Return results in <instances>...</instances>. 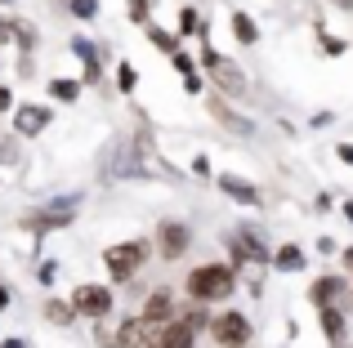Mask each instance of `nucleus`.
<instances>
[{"label":"nucleus","mask_w":353,"mask_h":348,"mask_svg":"<svg viewBox=\"0 0 353 348\" xmlns=\"http://www.w3.org/2000/svg\"><path fill=\"white\" fill-rule=\"evenodd\" d=\"M322 326H327L331 340H340V335H345V317H340L336 308H322Z\"/></svg>","instance_id":"obj_16"},{"label":"nucleus","mask_w":353,"mask_h":348,"mask_svg":"<svg viewBox=\"0 0 353 348\" xmlns=\"http://www.w3.org/2000/svg\"><path fill=\"white\" fill-rule=\"evenodd\" d=\"M157 246H161L165 259H179V254L188 250V228H183V224H161V232H157Z\"/></svg>","instance_id":"obj_7"},{"label":"nucleus","mask_w":353,"mask_h":348,"mask_svg":"<svg viewBox=\"0 0 353 348\" xmlns=\"http://www.w3.org/2000/svg\"><path fill=\"white\" fill-rule=\"evenodd\" d=\"M345 259H349V263H353V250H349V254H345Z\"/></svg>","instance_id":"obj_24"},{"label":"nucleus","mask_w":353,"mask_h":348,"mask_svg":"<svg viewBox=\"0 0 353 348\" xmlns=\"http://www.w3.org/2000/svg\"><path fill=\"white\" fill-rule=\"evenodd\" d=\"M206 67L215 72V80H219V89H224V94H241L246 76H241V67H237V63L219 58V54H206Z\"/></svg>","instance_id":"obj_5"},{"label":"nucleus","mask_w":353,"mask_h":348,"mask_svg":"<svg viewBox=\"0 0 353 348\" xmlns=\"http://www.w3.org/2000/svg\"><path fill=\"white\" fill-rule=\"evenodd\" d=\"M233 36H237V41H241V45H255V41H259V32H255V23H250V18H246V14H233Z\"/></svg>","instance_id":"obj_14"},{"label":"nucleus","mask_w":353,"mask_h":348,"mask_svg":"<svg viewBox=\"0 0 353 348\" xmlns=\"http://www.w3.org/2000/svg\"><path fill=\"white\" fill-rule=\"evenodd\" d=\"M210 331H215V340L228 344V348H246V340H250V322L241 313H224Z\"/></svg>","instance_id":"obj_4"},{"label":"nucleus","mask_w":353,"mask_h":348,"mask_svg":"<svg viewBox=\"0 0 353 348\" xmlns=\"http://www.w3.org/2000/svg\"><path fill=\"white\" fill-rule=\"evenodd\" d=\"M161 348H192V331H188V322H170V326H165Z\"/></svg>","instance_id":"obj_11"},{"label":"nucleus","mask_w":353,"mask_h":348,"mask_svg":"<svg viewBox=\"0 0 353 348\" xmlns=\"http://www.w3.org/2000/svg\"><path fill=\"white\" fill-rule=\"evenodd\" d=\"M121 89H134V67L130 63H121Z\"/></svg>","instance_id":"obj_20"},{"label":"nucleus","mask_w":353,"mask_h":348,"mask_svg":"<svg viewBox=\"0 0 353 348\" xmlns=\"http://www.w3.org/2000/svg\"><path fill=\"white\" fill-rule=\"evenodd\" d=\"M340 290H345V286H340L336 277H322V281H313V304H318V308H331V299H336Z\"/></svg>","instance_id":"obj_13"},{"label":"nucleus","mask_w":353,"mask_h":348,"mask_svg":"<svg viewBox=\"0 0 353 348\" xmlns=\"http://www.w3.org/2000/svg\"><path fill=\"white\" fill-rule=\"evenodd\" d=\"M45 121H50V112H41V107H23V112H18V130L23 134H41Z\"/></svg>","instance_id":"obj_12"},{"label":"nucleus","mask_w":353,"mask_h":348,"mask_svg":"<svg viewBox=\"0 0 353 348\" xmlns=\"http://www.w3.org/2000/svg\"><path fill=\"white\" fill-rule=\"evenodd\" d=\"M72 14L77 18H94V0H72Z\"/></svg>","instance_id":"obj_18"},{"label":"nucleus","mask_w":353,"mask_h":348,"mask_svg":"<svg viewBox=\"0 0 353 348\" xmlns=\"http://www.w3.org/2000/svg\"><path fill=\"white\" fill-rule=\"evenodd\" d=\"M340 161H349V166H353V143H345V148H340Z\"/></svg>","instance_id":"obj_22"},{"label":"nucleus","mask_w":353,"mask_h":348,"mask_svg":"<svg viewBox=\"0 0 353 348\" xmlns=\"http://www.w3.org/2000/svg\"><path fill=\"white\" fill-rule=\"evenodd\" d=\"M273 263H277V268H282V272H295V268H304V254L295 250V246H282Z\"/></svg>","instance_id":"obj_15"},{"label":"nucleus","mask_w":353,"mask_h":348,"mask_svg":"<svg viewBox=\"0 0 353 348\" xmlns=\"http://www.w3.org/2000/svg\"><path fill=\"white\" fill-rule=\"evenodd\" d=\"M219 188H224V192H228V197H237V201H246V206H255V201H259V192H255V188H250V183H246V179H237V174H224V179H219Z\"/></svg>","instance_id":"obj_9"},{"label":"nucleus","mask_w":353,"mask_h":348,"mask_svg":"<svg viewBox=\"0 0 353 348\" xmlns=\"http://www.w3.org/2000/svg\"><path fill=\"white\" fill-rule=\"evenodd\" d=\"M161 335H165V326H161V322H148V317H130V322L117 331V344H121V348H161Z\"/></svg>","instance_id":"obj_2"},{"label":"nucleus","mask_w":353,"mask_h":348,"mask_svg":"<svg viewBox=\"0 0 353 348\" xmlns=\"http://www.w3.org/2000/svg\"><path fill=\"white\" fill-rule=\"evenodd\" d=\"M188 295L197 304H210V299H228L233 295V272L224 263H210V268H197L188 277Z\"/></svg>","instance_id":"obj_1"},{"label":"nucleus","mask_w":353,"mask_h":348,"mask_svg":"<svg viewBox=\"0 0 353 348\" xmlns=\"http://www.w3.org/2000/svg\"><path fill=\"white\" fill-rule=\"evenodd\" d=\"M148 36H152V45H157V50H165V54H174V36H165V32H161V27H152V32H148Z\"/></svg>","instance_id":"obj_17"},{"label":"nucleus","mask_w":353,"mask_h":348,"mask_svg":"<svg viewBox=\"0 0 353 348\" xmlns=\"http://www.w3.org/2000/svg\"><path fill=\"white\" fill-rule=\"evenodd\" d=\"M143 254H148V246H143V241H125V246H112L103 259H108V272H112L117 281H125V277H134V272H139Z\"/></svg>","instance_id":"obj_3"},{"label":"nucleus","mask_w":353,"mask_h":348,"mask_svg":"<svg viewBox=\"0 0 353 348\" xmlns=\"http://www.w3.org/2000/svg\"><path fill=\"white\" fill-rule=\"evenodd\" d=\"M233 250H237V259H241V254H246V259H268V250H264V241H259V237L255 232H241L237 237V241H233Z\"/></svg>","instance_id":"obj_10"},{"label":"nucleus","mask_w":353,"mask_h":348,"mask_svg":"<svg viewBox=\"0 0 353 348\" xmlns=\"http://www.w3.org/2000/svg\"><path fill=\"white\" fill-rule=\"evenodd\" d=\"M108 308H112V295H108L103 286H81V290H77V313H85V317H103Z\"/></svg>","instance_id":"obj_6"},{"label":"nucleus","mask_w":353,"mask_h":348,"mask_svg":"<svg viewBox=\"0 0 353 348\" xmlns=\"http://www.w3.org/2000/svg\"><path fill=\"white\" fill-rule=\"evenodd\" d=\"M50 317H54V322H68V317H72V308H63V304H50Z\"/></svg>","instance_id":"obj_21"},{"label":"nucleus","mask_w":353,"mask_h":348,"mask_svg":"<svg viewBox=\"0 0 353 348\" xmlns=\"http://www.w3.org/2000/svg\"><path fill=\"white\" fill-rule=\"evenodd\" d=\"M170 313H174V299H170V290H152V295H148V304H143V317H148V322H161V326H170Z\"/></svg>","instance_id":"obj_8"},{"label":"nucleus","mask_w":353,"mask_h":348,"mask_svg":"<svg viewBox=\"0 0 353 348\" xmlns=\"http://www.w3.org/2000/svg\"><path fill=\"white\" fill-rule=\"evenodd\" d=\"M9 32H14V27H9V23H0V41H9Z\"/></svg>","instance_id":"obj_23"},{"label":"nucleus","mask_w":353,"mask_h":348,"mask_svg":"<svg viewBox=\"0 0 353 348\" xmlns=\"http://www.w3.org/2000/svg\"><path fill=\"white\" fill-rule=\"evenodd\" d=\"M54 94H59V98H77V85H72V80H54Z\"/></svg>","instance_id":"obj_19"}]
</instances>
